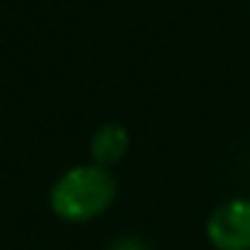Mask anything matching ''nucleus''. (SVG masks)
<instances>
[{"instance_id":"obj_2","label":"nucleus","mask_w":250,"mask_h":250,"mask_svg":"<svg viewBox=\"0 0 250 250\" xmlns=\"http://www.w3.org/2000/svg\"><path fill=\"white\" fill-rule=\"evenodd\" d=\"M205 234L215 250H250V199L221 202L207 218Z\"/></svg>"},{"instance_id":"obj_3","label":"nucleus","mask_w":250,"mask_h":250,"mask_svg":"<svg viewBox=\"0 0 250 250\" xmlns=\"http://www.w3.org/2000/svg\"><path fill=\"white\" fill-rule=\"evenodd\" d=\"M129 151V132L126 126L116 124V121H108L103 124L89 140V156H92V164H100V167H113Z\"/></svg>"},{"instance_id":"obj_1","label":"nucleus","mask_w":250,"mask_h":250,"mask_svg":"<svg viewBox=\"0 0 250 250\" xmlns=\"http://www.w3.org/2000/svg\"><path fill=\"white\" fill-rule=\"evenodd\" d=\"M119 183L108 167L78 164L62 172L49 191V205L57 218L67 223H86L108 212L116 202Z\"/></svg>"},{"instance_id":"obj_4","label":"nucleus","mask_w":250,"mask_h":250,"mask_svg":"<svg viewBox=\"0 0 250 250\" xmlns=\"http://www.w3.org/2000/svg\"><path fill=\"white\" fill-rule=\"evenodd\" d=\"M105 250H151V248L137 237H119V239H113Z\"/></svg>"}]
</instances>
